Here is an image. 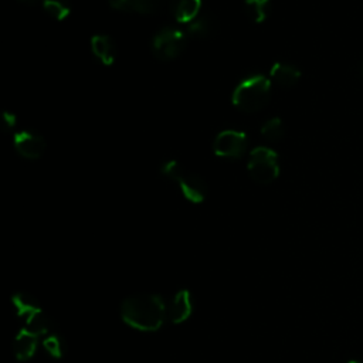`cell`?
<instances>
[{"label": "cell", "instance_id": "cell-1", "mask_svg": "<svg viewBox=\"0 0 363 363\" xmlns=\"http://www.w3.org/2000/svg\"><path fill=\"white\" fill-rule=\"evenodd\" d=\"M167 315L166 303L157 294H135L121 303V318L140 332H155L162 328Z\"/></svg>", "mask_w": 363, "mask_h": 363}, {"label": "cell", "instance_id": "cell-2", "mask_svg": "<svg viewBox=\"0 0 363 363\" xmlns=\"http://www.w3.org/2000/svg\"><path fill=\"white\" fill-rule=\"evenodd\" d=\"M271 95V82L262 75L244 78L233 92V104L242 112H257L262 109Z\"/></svg>", "mask_w": 363, "mask_h": 363}, {"label": "cell", "instance_id": "cell-3", "mask_svg": "<svg viewBox=\"0 0 363 363\" xmlns=\"http://www.w3.org/2000/svg\"><path fill=\"white\" fill-rule=\"evenodd\" d=\"M160 172L170 180H173L183 196L191 203H201L207 197V184L206 182L182 166L176 160H169L160 166Z\"/></svg>", "mask_w": 363, "mask_h": 363}, {"label": "cell", "instance_id": "cell-4", "mask_svg": "<svg viewBox=\"0 0 363 363\" xmlns=\"http://www.w3.org/2000/svg\"><path fill=\"white\" fill-rule=\"evenodd\" d=\"M247 167L251 179L259 184H269L279 174L278 156L267 146H257L250 152Z\"/></svg>", "mask_w": 363, "mask_h": 363}, {"label": "cell", "instance_id": "cell-5", "mask_svg": "<svg viewBox=\"0 0 363 363\" xmlns=\"http://www.w3.org/2000/svg\"><path fill=\"white\" fill-rule=\"evenodd\" d=\"M186 31L176 27H163L152 38V54L160 61H170L179 57L187 44Z\"/></svg>", "mask_w": 363, "mask_h": 363}, {"label": "cell", "instance_id": "cell-6", "mask_svg": "<svg viewBox=\"0 0 363 363\" xmlns=\"http://www.w3.org/2000/svg\"><path fill=\"white\" fill-rule=\"evenodd\" d=\"M248 147L247 135L238 130H221L213 143V150L217 156L224 159H238Z\"/></svg>", "mask_w": 363, "mask_h": 363}, {"label": "cell", "instance_id": "cell-7", "mask_svg": "<svg viewBox=\"0 0 363 363\" xmlns=\"http://www.w3.org/2000/svg\"><path fill=\"white\" fill-rule=\"evenodd\" d=\"M13 140L17 153L30 160L41 157L45 150V139L34 130H18Z\"/></svg>", "mask_w": 363, "mask_h": 363}, {"label": "cell", "instance_id": "cell-8", "mask_svg": "<svg viewBox=\"0 0 363 363\" xmlns=\"http://www.w3.org/2000/svg\"><path fill=\"white\" fill-rule=\"evenodd\" d=\"M193 312V299L187 289H180L176 292L170 302L169 318L173 323H182L190 318Z\"/></svg>", "mask_w": 363, "mask_h": 363}, {"label": "cell", "instance_id": "cell-9", "mask_svg": "<svg viewBox=\"0 0 363 363\" xmlns=\"http://www.w3.org/2000/svg\"><path fill=\"white\" fill-rule=\"evenodd\" d=\"M91 51L98 61H101L105 65H111L115 61L116 45L109 35L95 34L91 38Z\"/></svg>", "mask_w": 363, "mask_h": 363}, {"label": "cell", "instance_id": "cell-10", "mask_svg": "<svg viewBox=\"0 0 363 363\" xmlns=\"http://www.w3.org/2000/svg\"><path fill=\"white\" fill-rule=\"evenodd\" d=\"M38 335L33 333L27 328L21 329L13 340V352L18 360H28L37 350Z\"/></svg>", "mask_w": 363, "mask_h": 363}, {"label": "cell", "instance_id": "cell-11", "mask_svg": "<svg viewBox=\"0 0 363 363\" xmlns=\"http://www.w3.org/2000/svg\"><path fill=\"white\" fill-rule=\"evenodd\" d=\"M201 10V0H170V13L179 23L193 21Z\"/></svg>", "mask_w": 363, "mask_h": 363}, {"label": "cell", "instance_id": "cell-12", "mask_svg": "<svg viewBox=\"0 0 363 363\" xmlns=\"http://www.w3.org/2000/svg\"><path fill=\"white\" fill-rule=\"evenodd\" d=\"M269 75L275 84L284 88H291L299 81L301 71L292 64L275 62L269 69Z\"/></svg>", "mask_w": 363, "mask_h": 363}, {"label": "cell", "instance_id": "cell-13", "mask_svg": "<svg viewBox=\"0 0 363 363\" xmlns=\"http://www.w3.org/2000/svg\"><path fill=\"white\" fill-rule=\"evenodd\" d=\"M112 9L138 13V14H152L159 9L160 0H109Z\"/></svg>", "mask_w": 363, "mask_h": 363}, {"label": "cell", "instance_id": "cell-14", "mask_svg": "<svg viewBox=\"0 0 363 363\" xmlns=\"http://www.w3.org/2000/svg\"><path fill=\"white\" fill-rule=\"evenodd\" d=\"M214 30V21L204 14H199L193 21L186 24V34L187 37H194V38H204L208 37Z\"/></svg>", "mask_w": 363, "mask_h": 363}, {"label": "cell", "instance_id": "cell-15", "mask_svg": "<svg viewBox=\"0 0 363 363\" xmlns=\"http://www.w3.org/2000/svg\"><path fill=\"white\" fill-rule=\"evenodd\" d=\"M244 9L252 21L262 23L269 14L271 0H244Z\"/></svg>", "mask_w": 363, "mask_h": 363}, {"label": "cell", "instance_id": "cell-16", "mask_svg": "<svg viewBox=\"0 0 363 363\" xmlns=\"http://www.w3.org/2000/svg\"><path fill=\"white\" fill-rule=\"evenodd\" d=\"M261 135L265 140L278 143L285 136V128L279 118H271L261 126Z\"/></svg>", "mask_w": 363, "mask_h": 363}, {"label": "cell", "instance_id": "cell-17", "mask_svg": "<svg viewBox=\"0 0 363 363\" xmlns=\"http://www.w3.org/2000/svg\"><path fill=\"white\" fill-rule=\"evenodd\" d=\"M11 302H13V305H14V308H16L17 315L21 316L23 319H24L28 313H31L33 311H35L37 308H40V305L37 303V301H35L31 295H28V294H26V292H16V294L13 295V298H11Z\"/></svg>", "mask_w": 363, "mask_h": 363}, {"label": "cell", "instance_id": "cell-18", "mask_svg": "<svg viewBox=\"0 0 363 363\" xmlns=\"http://www.w3.org/2000/svg\"><path fill=\"white\" fill-rule=\"evenodd\" d=\"M41 6L50 17L58 21L65 20L71 13V6L68 0H43Z\"/></svg>", "mask_w": 363, "mask_h": 363}, {"label": "cell", "instance_id": "cell-19", "mask_svg": "<svg viewBox=\"0 0 363 363\" xmlns=\"http://www.w3.org/2000/svg\"><path fill=\"white\" fill-rule=\"evenodd\" d=\"M43 346L55 359H60L65 350V343L62 337L57 333H48L43 340Z\"/></svg>", "mask_w": 363, "mask_h": 363}, {"label": "cell", "instance_id": "cell-20", "mask_svg": "<svg viewBox=\"0 0 363 363\" xmlns=\"http://www.w3.org/2000/svg\"><path fill=\"white\" fill-rule=\"evenodd\" d=\"M16 123H17V119H16V115H14L13 112H9V111L1 112V116H0V125H1V129H3L4 132L14 130Z\"/></svg>", "mask_w": 363, "mask_h": 363}, {"label": "cell", "instance_id": "cell-21", "mask_svg": "<svg viewBox=\"0 0 363 363\" xmlns=\"http://www.w3.org/2000/svg\"><path fill=\"white\" fill-rule=\"evenodd\" d=\"M21 1L23 4H27V6H38V4H43V0H18Z\"/></svg>", "mask_w": 363, "mask_h": 363}, {"label": "cell", "instance_id": "cell-22", "mask_svg": "<svg viewBox=\"0 0 363 363\" xmlns=\"http://www.w3.org/2000/svg\"><path fill=\"white\" fill-rule=\"evenodd\" d=\"M347 363H363V362H360V360H350V362H347Z\"/></svg>", "mask_w": 363, "mask_h": 363}, {"label": "cell", "instance_id": "cell-23", "mask_svg": "<svg viewBox=\"0 0 363 363\" xmlns=\"http://www.w3.org/2000/svg\"><path fill=\"white\" fill-rule=\"evenodd\" d=\"M362 75H363V64H362Z\"/></svg>", "mask_w": 363, "mask_h": 363}]
</instances>
